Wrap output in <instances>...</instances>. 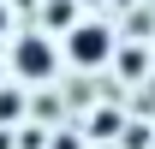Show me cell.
<instances>
[{
  "mask_svg": "<svg viewBox=\"0 0 155 149\" xmlns=\"http://www.w3.org/2000/svg\"><path fill=\"white\" fill-rule=\"evenodd\" d=\"M107 48H114V36H107L101 24H78L72 42H66V54H72L78 66H101V60H107Z\"/></svg>",
  "mask_w": 155,
  "mask_h": 149,
  "instance_id": "1",
  "label": "cell"
},
{
  "mask_svg": "<svg viewBox=\"0 0 155 149\" xmlns=\"http://www.w3.org/2000/svg\"><path fill=\"white\" fill-rule=\"evenodd\" d=\"M18 72L24 78H48V72H54V48H48L42 36H24L18 42Z\"/></svg>",
  "mask_w": 155,
  "mask_h": 149,
  "instance_id": "2",
  "label": "cell"
},
{
  "mask_svg": "<svg viewBox=\"0 0 155 149\" xmlns=\"http://www.w3.org/2000/svg\"><path fill=\"white\" fill-rule=\"evenodd\" d=\"M6 24H12V12H6V6H0V36H6Z\"/></svg>",
  "mask_w": 155,
  "mask_h": 149,
  "instance_id": "3",
  "label": "cell"
}]
</instances>
